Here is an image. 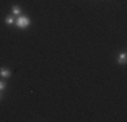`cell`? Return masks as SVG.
<instances>
[{"instance_id": "6da1fadb", "label": "cell", "mask_w": 127, "mask_h": 122, "mask_svg": "<svg viewBox=\"0 0 127 122\" xmlns=\"http://www.w3.org/2000/svg\"><path fill=\"white\" fill-rule=\"evenodd\" d=\"M15 24H16L18 29L25 30V29H27V27H29L30 24H31V20H30V18L27 16V15L20 14L19 16L16 18V20H15Z\"/></svg>"}, {"instance_id": "7a4b0ae2", "label": "cell", "mask_w": 127, "mask_h": 122, "mask_svg": "<svg viewBox=\"0 0 127 122\" xmlns=\"http://www.w3.org/2000/svg\"><path fill=\"white\" fill-rule=\"evenodd\" d=\"M116 61H118V64H120V65H126V62H127V53L126 52H120V53L118 54V57H116Z\"/></svg>"}, {"instance_id": "3957f363", "label": "cell", "mask_w": 127, "mask_h": 122, "mask_svg": "<svg viewBox=\"0 0 127 122\" xmlns=\"http://www.w3.org/2000/svg\"><path fill=\"white\" fill-rule=\"evenodd\" d=\"M0 76L4 77V79L10 77V76H11V71L8 68H5V66H3V68H0Z\"/></svg>"}, {"instance_id": "277c9868", "label": "cell", "mask_w": 127, "mask_h": 122, "mask_svg": "<svg viewBox=\"0 0 127 122\" xmlns=\"http://www.w3.org/2000/svg\"><path fill=\"white\" fill-rule=\"evenodd\" d=\"M11 11H12V15H15V16H19V15L22 14V8H20L19 5H12V7H11Z\"/></svg>"}, {"instance_id": "5b68a950", "label": "cell", "mask_w": 127, "mask_h": 122, "mask_svg": "<svg viewBox=\"0 0 127 122\" xmlns=\"http://www.w3.org/2000/svg\"><path fill=\"white\" fill-rule=\"evenodd\" d=\"M5 24H8V26H12V24H15V19H14V16L8 15V16L5 18Z\"/></svg>"}, {"instance_id": "8992f818", "label": "cell", "mask_w": 127, "mask_h": 122, "mask_svg": "<svg viewBox=\"0 0 127 122\" xmlns=\"http://www.w3.org/2000/svg\"><path fill=\"white\" fill-rule=\"evenodd\" d=\"M5 87H7V83L4 80H0V91H4Z\"/></svg>"}, {"instance_id": "52a82bcc", "label": "cell", "mask_w": 127, "mask_h": 122, "mask_svg": "<svg viewBox=\"0 0 127 122\" xmlns=\"http://www.w3.org/2000/svg\"><path fill=\"white\" fill-rule=\"evenodd\" d=\"M3 99V91H0V100Z\"/></svg>"}]
</instances>
